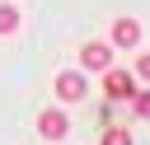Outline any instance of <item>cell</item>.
Segmentation results:
<instances>
[{"label": "cell", "mask_w": 150, "mask_h": 145, "mask_svg": "<svg viewBox=\"0 0 150 145\" xmlns=\"http://www.w3.org/2000/svg\"><path fill=\"white\" fill-rule=\"evenodd\" d=\"M141 19H131V14H122V19H112V28H108V42L117 47V51H136L141 47Z\"/></svg>", "instance_id": "obj_1"}, {"label": "cell", "mask_w": 150, "mask_h": 145, "mask_svg": "<svg viewBox=\"0 0 150 145\" xmlns=\"http://www.w3.org/2000/svg\"><path fill=\"white\" fill-rule=\"evenodd\" d=\"M38 136L52 140V145H61V140L70 136V117H66V108H42V112H38Z\"/></svg>", "instance_id": "obj_2"}, {"label": "cell", "mask_w": 150, "mask_h": 145, "mask_svg": "<svg viewBox=\"0 0 150 145\" xmlns=\"http://www.w3.org/2000/svg\"><path fill=\"white\" fill-rule=\"evenodd\" d=\"M112 56H117V47H112V42H84V47H80V70L103 75V70L112 65Z\"/></svg>", "instance_id": "obj_3"}, {"label": "cell", "mask_w": 150, "mask_h": 145, "mask_svg": "<svg viewBox=\"0 0 150 145\" xmlns=\"http://www.w3.org/2000/svg\"><path fill=\"white\" fill-rule=\"evenodd\" d=\"M52 89H56L61 103H80V98H89V80H84V70H61Z\"/></svg>", "instance_id": "obj_4"}, {"label": "cell", "mask_w": 150, "mask_h": 145, "mask_svg": "<svg viewBox=\"0 0 150 145\" xmlns=\"http://www.w3.org/2000/svg\"><path fill=\"white\" fill-rule=\"evenodd\" d=\"M131 94H136V75L108 65V70H103V98H131Z\"/></svg>", "instance_id": "obj_5"}, {"label": "cell", "mask_w": 150, "mask_h": 145, "mask_svg": "<svg viewBox=\"0 0 150 145\" xmlns=\"http://www.w3.org/2000/svg\"><path fill=\"white\" fill-rule=\"evenodd\" d=\"M19 23H23V19H19V9L0 0V37H14V33H19Z\"/></svg>", "instance_id": "obj_6"}, {"label": "cell", "mask_w": 150, "mask_h": 145, "mask_svg": "<svg viewBox=\"0 0 150 145\" xmlns=\"http://www.w3.org/2000/svg\"><path fill=\"white\" fill-rule=\"evenodd\" d=\"M98 145H136V140H131V131H122V126H108V131L98 136Z\"/></svg>", "instance_id": "obj_7"}, {"label": "cell", "mask_w": 150, "mask_h": 145, "mask_svg": "<svg viewBox=\"0 0 150 145\" xmlns=\"http://www.w3.org/2000/svg\"><path fill=\"white\" fill-rule=\"evenodd\" d=\"M127 103L136 108V117H145V122H150V89H136V94H131Z\"/></svg>", "instance_id": "obj_8"}, {"label": "cell", "mask_w": 150, "mask_h": 145, "mask_svg": "<svg viewBox=\"0 0 150 145\" xmlns=\"http://www.w3.org/2000/svg\"><path fill=\"white\" fill-rule=\"evenodd\" d=\"M136 75H141V80H150V51H141V56H136Z\"/></svg>", "instance_id": "obj_9"}]
</instances>
